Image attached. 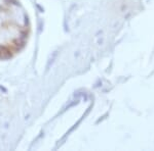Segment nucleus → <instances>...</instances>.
I'll return each mask as SVG.
<instances>
[{
	"label": "nucleus",
	"mask_w": 154,
	"mask_h": 151,
	"mask_svg": "<svg viewBox=\"0 0 154 151\" xmlns=\"http://www.w3.org/2000/svg\"><path fill=\"white\" fill-rule=\"evenodd\" d=\"M29 31L23 7L16 0H0V58H9L21 51Z\"/></svg>",
	"instance_id": "nucleus-1"
}]
</instances>
